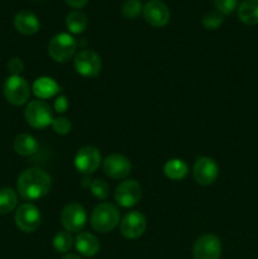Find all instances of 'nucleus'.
<instances>
[{
  "label": "nucleus",
  "instance_id": "1",
  "mask_svg": "<svg viewBox=\"0 0 258 259\" xmlns=\"http://www.w3.org/2000/svg\"><path fill=\"white\" fill-rule=\"evenodd\" d=\"M52 187V179L46 171L40 168L25 169L20 174L17 181V189L20 197L27 201L42 199L50 192Z\"/></svg>",
  "mask_w": 258,
  "mask_h": 259
},
{
  "label": "nucleus",
  "instance_id": "2",
  "mask_svg": "<svg viewBox=\"0 0 258 259\" xmlns=\"http://www.w3.org/2000/svg\"><path fill=\"white\" fill-rule=\"evenodd\" d=\"M118 209L110 202H101L96 205L90 217V224L94 230L99 233H109L119 224Z\"/></svg>",
  "mask_w": 258,
  "mask_h": 259
},
{
  "label": "nucleus",
  "instance_id": "3",
  "mask_svg": "<svg viewBox=\"0 0 258 259\" xmlns=\"http://www.w3.org/2000/svg\"><path fill=\"white\" fill-rule=\"evenodd\" d=\"M76 40L68 33H57L52 37L48 45V53L51 58L58 63L68 62L76 51Z\"/></svg>",
  "mask_w": 258,
  "mask_h": 259
},
{
  "label": "nucleus",
  "instance_id": "4",
  "mask_svg": "<svg viewBox=\"0 0 258 259\" xmlns=\"http://www.w3.org/2000/svg\"><path fill=\"white\" fill-rule=\"evenodd\" d=\"M24 115L27 123L35 129H43L52 125L53 113L50 105L42 100L30 101L25 108Z\"/></svg>",
  "mask_w": 258,
  "mask_h": 259
},
{
  "label": "nucleus",
  "instance_id": "5",
  "mask_svg": "<svg viewBox=\"0 0 258 259\" xmlns=\"http://www.w3.org/2000/svg\"><path fill=\"white\" fill-rule=\"evenodd\" d=\"M4 95L7 100L13 105H23L28 101L30 95L29 85L20 76H10L4 82Z\"/></svg>",
  "mask_w": 258,
  "mask_h": 259
},
{
  "label": "nucleus",
  "instance_id": "6",
  "mask_svg": "<svg viewBox=\"0 0 258 259\" xmlns=\"http://www.w3.org/2000/svg\"><path fill=\"white\" fill-rule=\"evenodd\" d=\"M195 259H219L222 255V243L214 234H204L195 242L192 248Z\"/></svg>",
  "mask_w": 258,
  "mask_h": 259
},
{
  "label": "nucleus",
  "instance_id": "7",
  "mask_svg": "<svg viewBox=\"0 0 258 259\" xmlns=\"http://www.w3.org/2000/svg\"><path fill=\"white\" fill-rule=\"evenodd\" d=\"M75 68L77 73L85 77H95L101 71V58L91 50L80 51L75 56Z\"/></svg>",
  "mask_w": 258,
  "mask_h": 259
},
{
  "label": "nucleus",
  "instance_id": "8",
  "mask_svg": "<svg viewBox=\"0 0 258 259\" xmlns=\"http://www.w3.org/2000/svg\"><path fill=\"white\" fill-rule=\"evenodd\" d=\"M86 219H88V215H86L83 206L76 204V202L68 204L67 206L63 207L62 212H61V223L66 232L78 233L85 227Z\"/></svg>",
  "mask_w": 258,
  "mask_h": 259
},
{
  "label": "nucleus",
  "instance_id": "9",
  "mask_svg": "<svg viewBox=\"0 0 258 259\" xmlns=\"http://www.w3.org/2000/svg\"><path fill=\"white\" fill-rule=\"evenodd\" d=\"M101 163V154L94 146H85L77 152L75 157V167L83 175H91L99 168Z\"/></svg>",
  "mask_w": 258,
  "mask_h": 259
},
{
  "label": "nucleus",
  "instance_id": "10",
  "mask_svg": "<svg viewBox=\"0 0 258 259\" xmlns=\"http://www.w3.org/2000/svg\"><path fill=\"white\" fill-rule=\"evenodd\" d=\"M115 201L123 207H132L139 202L142 197V187L136 180H126L116 186Z\"/></svg>",
  "mask_w": 258,
  "mask_h": 259
},
{
  "label": "nucleus",
  "instance_id": "11",
  "mask_svg": "<svg viewBox=\"0 0 258 259\" xmlns=\"http://www.w3.org/2000/svg\"><path fill=\"white\" fill-rule=\"evenodd\" d=\"M192 174H194V179L197 184L207 186L218 179L219 167H218L217 162L210 157H200L195 162Z\"/></svg>",
  "mask_w": 258,
  "mask_h": 259
},
{
  "label": "nucleus",
  "instance_id": "12",
  "mask_svg": "<svg viewBox=\"0 0 258 259\" xmlns=\"http://www.w3.org/2000/svg\"><path fill=\"white\" fill-rule=\"evenodd\" d=\"M15 224L22 232L32 233L40 224V212L33 204H23L15 212Z\"/></svg>",
  "mask_w": 258,
  "mask_h": 259
},
{
  "label": "nucleus",
  "instance_id": "13",
  "mask_svg": "<svg viewBox=\"0 0 258 259\" xmlns=\"http://www.w3.org/2000/svg\"><path fill=\"white\" fill-rule=\"evenodd\" d=\"M144 19L152 27H163L168 23L171 13L168 7L161 0H149L143 7Z\"/></svg>",
  "mask_w": 258,
  "mask_h": 259
},
{
  "label": "nucleus",
  "instance_id": "14",
  "mask_svg": "<svg viewBox=\"0 0 258 259\" xmlns=\"http://www.w3.org/2000/svg\"><path fill=\"white\" fill-rule=\"evenodd\" d=\"M147 220L142 212L131 211L120 223V233L126 239H137L146 232Z\"/></svg>",
  "mask_w": 258,
  "mask_h": 259
},
{
  "label": "nucleus",
  "instance_id": "15",
  "mask_svg": "<svg viewBox=\"0 0 258 259\" xmlns=\"http://www.w3.org/2000/svg\"><path fill=\"white\" fill-rule=\"evenodd\" d=\"M103 168L106 176L114 180H123L131 174L132 164L123 154H110L103 162Z\"/></svg>",
  "mask_w": 258,
  "mask_h": 259
},
{
  "label": "nucleus",
  "instance_id": "16",
  "mask_svg": "<svg viewBox=\"0 0 258 259\" xmlns=\"http://www.w3.org/2000/svg\"><path fill=\"white\" fill-rule=\"evenodd\" d=\"M14 27L22 34H34L39 29V19L30 10H20L14 17Z\"/></svg>",
  "mask_w": 258,
  "mask_h": 259
},
{
  "label": "nucleus",
  "instance_id": "17",
  "mask_svg": "<svg viewBox=\"0 0 258 259\" xmlns=\"http://www.w3.org/2000/svg\"><path fill=\"white\" fill-rule=\"evenodd\" d=\"M76 249L85 257H94L100 250V243L95 235L90 233H80L75 239Z\"/></svg>",
  "mask_w": 258,
  "mask_h": 259
},
{
  "label": "nucleus",
  "instance_id": "18",
  "mask_svg": "<svg viewBox=\"0 0 258 259\" xmlns=\"http://www.w3.org/2000/svg\"><path fill=\"white\" fill-rule=\"evenodd\" d=\"M60 91V86L53 78L51 77H39L33 83V93L40 100L53 98Z\"/></svg>",
  "mask_w": 258,
  "mask_h": 259
},
{
  "label": "nucleus",
  "instance_id": "19",
  "mask_svg": "<svg viewBox=\"0 0 258 259\" xmlns=\"http://www.w3.org/2000/svg\"><path fill=\"white\" fill-rule=\"evenodd\" d=\"M238 17L244 24H258V0H243L238 8Z\"/></svg>",
  "mask_w": 258,
  "mask_h": 259
},
{
  "label": "nucleus",
  "instance_id": "20",
  "mask_svg": "<svg viewBox=\"0 0 258 259\" xmlns=\"http://www.w3.org/2000/svg\"><path fill=\"white\" fill-rule=\"evenodd\" d=\"M13 146H14L15 152L18 154L24 157L32 156L38 151V143L35 138L27 133L19 134L18 137H15Z\"/></svg>",
  "mask_w": 258,
  "mask_h": 259
},
{
  "label": "nucleus",
  "instance_id": "21",
  "mask_svg": "<svg viewBox=\"0 0 258 259\" xmlns=\"http://www.w3.org/2000/svg\"><path fill=\"white\" fill-rule=\"evenodd\" d=\"M88 15L81 10H72L66 17V27L71 33L80 34L88 27Z\"/></svg>",
  "mask_w": 258,
  "mask_h": 259
},
{
  "label": "nucleus",
  "instance_id": "22",
  "mask_svg": "<svg viewBox=\"0 0 258 259\" xmlns=\"http://www.w3.org/2000/svg\"><path fill=\"white\" fill-rule=\"evenodd\" d=\"M164 175L168 177L169 180H174V181H179L186 177V175L189 174V167L185 163L182 159H169L166 162L163 167Z\"/></svg>",
  "mask_w": 258,
  "mask_h": 259
},
{
  "label": "nucleus",
  "instance_id": "23",
  "mask_svg": "<svg viewBox=\"0 0 258 259\" xmlns=\"http://www.w3.org/2000/svg\"><path fill=\"white\" fill-rule=\"evenodd\" d=\"M18 197L15 191L9 187L0 189V214H9L17 206Z\"/></svg>",
  "mask_w": 258,
  "mask_h": 259
},
{
  "label": "nucleus",
  "instance_id": "24",
  "mask_svg": "<svg viewBox=\"0 0 258 259\" xmlns=\"http://www.w3.org/2000/svg\"><path fill=\"white\" fill-rule=\"evenodd\" d=\"M73 238L70 232H60L53 238V247L58 253H67L70 252L71 248L73 247Z\"/></svg>",
  "mask_w": 258,
  "mask_h": 259
},
{
  "label": "nucleus",
  "instance_id": "25",
  "mask_svg": "<svg viewBox=\"0 0 258 259\" xmlns=\"http://www.w3.org/2000/svg\"><path fill=\"white\" fill-rule=\"evenodd\" d=\"M223 20H224V15L220 12H218V10L217 12L212 10V12H207L202 15L201 22L202 25L205 28H207V29H217V28H219L222 25Z\"/></svg>",
  "mask_w": 258,
  "mask_h": 259
},
{
  "label": "nucleus",
  "instance_id": "26",
  "mask_svg": "<svg viewBox=\"0 0 258 259\" xmlns=\"http://www.w3.org/2000/svg\"><path fill=\"white\" fill-rule=\"evenodd\" d=\"M142 10L143 8H142L141 0H124L121 4V14L129 19L138 17Z\"/></svg>",
  "mask_w": 258,
  "mask_h": 259
},
{
  "label": "nucleus",
  "instance_id": "27",
  "mask_svg": "<svg viewBox=\"0 0 258 259\" xmlns=\"http://www.w3.org/2000/svg\"><path fill=\"white\" fill-rule=\"evenodd\" d=\"M90 190L95 197L100 200H105L109 195V185L104 180H94L90 185Z\"/></svg>",
  "mask_w": 258,
  "mask_h": 259
},
{
  "label": "nucleus",
  "instance_id": "28",
  "mask_svg": "<svg viewBox=\"0 0 258 259\" xmlns=\"http://www.w3.org/2000/svg\"><path fill=\"white\" fill-rule=\"evenodd\" d=\"M52 128H53V131H55L57 134L65 136V134H68L71 132L72 124H71V121L68 120L67 118L60 116V118H57V119H53Z\"/></svg>",
  "mask_w": 258,
  "mask_h": 259
},
{
  "label": "nucleus",
  "instance_id": "29",
  "mask_svg": "<svg viewBox=\"0 0 258 259\" xmlns=\"http://www.w3.org/2000/svg\"><path fill=\"white\" fill-rule=\"evenodd\" d=\"M212 3H214L218 12H220L224 15L234 12V9L239 4V0H212Z\"/></svg>",
  "mask_w": 258,
  "mask_h": 259
},
{
  "label": "nucleus",
  "instance_id": "30",
  "mask_svg": "<svg viewBox=\"0 0 258 259\" xmlns=\"http://www.w3.org/2000/svg\"><path fill=\"white\" fill-rule=\"evenodd\" d=\"M23 68H24V63L20 58L14 57L8 62V70L12 73V76H19V73L22 72Z\"/></svg>",
  "mask_w": 258,
  "mask_h": 259
},
{
  "label": "nucleus",
  "instance_id": "31",
  "mask_svg": "<svg viewBox=\"0 0 258 259\" xmlns=\"http://www.w3.org/2000/svg\"><path fill=\"white\" fill-rule=\"evenodd\" d=\"M55 110L57 111V113L62 114L65 113V111H67L68 109V100L66 96H58L57 99L55 100Z\"/></svg>",
  "mask_w": 258,
  "mask_h": 259
},
{
  "label": "nucleus",
  "instance_id": "32",
  "mask_svg": "<svg viewBox=\"0 0 258 259\" xmlns=\"http://www.w3.org/2000/svg\"><path fill=\"white\" fill-rule=\"evenodd\" d=\"M89 0H66V3H67L68 5H70V7H72V8H82V7H85L86 5V3H88Z\"/></svg>",
  "mask_w": 258,
  "mask_h": 259
},
{
  "label": "nucleus",
  "instance_id": "33",
  "mask_svg": "<svg viewBox=\"0 0 258 259\" xmlns=\"http://www.w3.org/2000/svg\"><path fill=\"white\" fill-rule=\"evenodd\" d=\"M61 259H81V258L76 254H66V255H63Z\"/></svg>",
  "mask_w": 258,
  "mask_h": 259
}]
</instances>
